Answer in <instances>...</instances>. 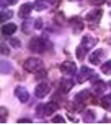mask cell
Returning <instances> with one entry per match:
<instances>
[{
    "label": "cell",
    "instance_id": "f1b7e54d",
    "mask_svg": "<svg viewBox=\"0 0 111 125\" xmlns=\"http://www.w3.org/2000/svg\"><path fill=\"white\" fill-rule=\"evenodd\" d=\"M43 26V21L40 18H38L36 19L34 23V27L36 29L39 30L41 29Z\"/></svg>",
    "mask_w": 111,
    "mask_h": 125
},
{
    "label": "cell",
    "instance_id": "9c48e42d",
    "mask_svg": "<svg viewBox=\"0 0 111 125\" xmlns=\"http://www.w3.org/2000/svg\"><path fill=\"white\" fill-rule=\"evenodd\" d=\"M103 11L100 9H94L90 11L86 16L87 21L94 23H100L102 17Z\"/></svg>",
    "mask_w": 111,
    "mask_h": 125
},
{
    "label": "cell",
    "instance_id": "1f68e13d",
    "mask_svg": "<svg viewBox=\"0 0 111 125\" xmlns=\"http://www.w3.org/2000/svg\"><path fill=\"white\" fill-rule=\"evenodd\" d=\"M61 0H50V3L52 6L57 7L60 4Z\"/></svg>",
    "mask_w": 111,
    "mask_h": 125
},
{
    "label": "cell",
    "instance_id": "ffe728a7",
    "mask_svg": "<svg viewBox=\"0 0 111 125\" xmlns=\"http://www.w3.org/2000/svg\"><path fill=\"white\" fill-rule=\"evenodd\" d=\"M80 105H83L78 104L76 101H68L66 103L65 108L69 112L73 114L80 111V108H80Z\"/></svg>",
    "mask_w": 111,
    "mask_h": 125
},
{
    "label": "cell",
    "instance_id": "277c9868",
    "mask_svg": "<svg viewBox=\"0 0 111 125\" xmlns=\"http://www.w3.org/2000/svg\"><path fill=\"white\" fill-rule=\"evenodd\" d=\"M59 108L58 104L56 101H51L45 104H40L37 108V114L39 115L50 116L56 112Z\"/></svg>",
    "mask_w": 111,
    "mask_h": 125
},
{
    "label": "cell",
    "instance_id": "3957f363",
    "mask_svg": "<svg viewBox=\"0 0 111 125\" xmlns=\"http://www.w3.org/2000/svg\"><path fill=\"white\" fill-rule=\"evenodd\" d=\"M28 47L30 51L37 54H41L48 48V40L46 38L36 36L29 42Z\"/></svg>",
    "mask_w": 111,
    "mask_h": 125
},
{
    "label": "cell",
    "instance_id": "5bb4252c",
    "mask_svg": "<svg viewBox=\"0 0 111 125\" xmlns=\"http://www.w3.org/2000/svg\"><path fill=\"white\" fill-rule=\"evenodd\" d=\"M92 89L95 94L97 95H100L105 92L107 90V85L102 80H99L93 84Z\"/></svg>",
    "mask_w": 111,
    "mask_h": 125
},
{
    "label": "cell",
    "instance_id": "cb8c5ba5",
    "mask_svg": "<svg viewBox=\"0 0 111 125\" xmlns=\"http://www.w3.org/2000/svg\"><path fill=\"white\" fill-rule=\"evenodd\" d=\"M100 69L103 74L107 75H110L111 74V60H109L104 62L102 65Z\"/></svg>",
    "mask_w": 111,
    "mask_h": 125
},
{
    "label": "cell",
    "instance_id": "2e32d148",
    "mask_svg": "<svg viewBox=\"0 0 111 125\" xmlns=\"http://www.w3.org/2000/svg\"><path fill=\"white\" fill-rule=\"evenodd\" d=\"M13 69V66L10 61L1 60L0 63V71L2 74H7L11 72Z\"/></svg>",
    "mask_w": 111,
    "mask_h": 125
},
{
    "label": "cell",
    "instance_id": "5b68a950",
    "mask_svg": "<svg viewBox=\"0 0 111 125\" xmlns=\"http://www.w3.org/2000/svg\"><path fill=\"white\" fill-rule=\"evenodd\" d=\"M60 69L61 72L65 75L73 76L76 72L77 65L74 61H66L61 64Z\"/></svg>",
    "mask_w": 111,
    "mask_h": 125
},
{
    "label": "cell",
    "instance_id": "e0dca14e",
    "mask_svg": "<svg viewBox=\"0 0 111 125\" xmlns=\"http://www.w3.org/2000/svg\"><path fill=\"white\" fill-rule=\"evenodd\" d=\"M96 117L95 113L93 110L91 109L87 110L82 115L83 122L88 124L93 122L95 120Z\"/></svg>",
    "mask_w": 111,
    "mask_h": 125
},
{
    "label": "cell",
    "instance_id": "ba28073f",
    "mask_svg": "<svg viewBox=\"0 0 111 125\" xmlns=\"http://www.w3.org/2000/svg\"><path fill=\"white\" fill-rule=\"evenodd\" d=\"M14 94L19 101L24 104L27 102L30 98V94L26 87L22 85H18L14 90Z\"/></svg>",
    "mask_w": 111,
    "mask_h": 125
},
{
    "label": "cell",
    "instance_id": "9a60e30c",
    "mask_svg": "<svg viewBox=\"0 0 111 125\" xmlns=\"http://www.w3.org/2000/svg\"><path fill=\"white\" fill-rule=\"evenodd\" d=\"M17 30V26L13 23H9L2 26V33L6 36H10L14 34Z\"/></svg>",
    "mask_w": 111,
    "mask_h": 125
},
{
    "label": "cell",
    "instance_id": "f546056e",
    "mask_svg": "<svg viewBox=\"0 0 111 125\" xmlns=\"http://www.w3.org/2000/svg\"><path fill=\"white\" fill-rule=\"evenodd\" d=\"M17 123L18 124H32L33 121L28 118H22L18 120Z\"/></svg>",
    "mask_w": 111,
    "mask_h": 125
},
{
    "label": "cell",
    "instance_id": "d6986e66",
    "mask_svg": "<svg viewBox=\"0 0 111 125\" xmlns=\"http://www.w3.org/2000/svg\"><path fill=\"white\" fill-rule=\"evenodd\" d=\"M72 23L74 33L75 34H79L84 29V23L80 18H77L74 19Z\"/></svg>",
    "mask_w": 111,
    "mask_h": 125
},
{
    "label": "cell",
    "instance_id": "d6a6232c",
    "mask_svg": "<svg viewBox=\"0 0 111 125\" xmlns=\"http://www.w3.org/2000/svg\"><path fill=\"white\" fill-rule=\"evenodd\" d=\"M8 3L10 5H15L17 3L19 0H7Z\"/></svg>",
    "mask_w": 111,
    "mask_h": 125
},
{
    "label": "cell",
    "instance_id": "4fadbf2b",
    "mask_svg": "<svg viewBox=\"0 0 111 125\" xmlns=\"http://www.w3.org/2000/svg\"><path fill=\"white\" fill-rule=\"evenodd\" d=\"M91 92L89 90H83L76 94L74 99L76 102L83 105L91 97Z\"/></svg>",
    "mask_w": 111,
    "mask_h": 125
},
{
    "label": "cell",
    "instance_id": "44dd1931",
    "mask_svg": "<svg viewBox=\"0 0 111 125\" xmlns=\"http://www.w3.org/2000/svg\"><path fill=\"white\" fill-rule=\"evenodd\" d=\"M33 28V22L32 19H28L22 25V31L26 34H30Z\"/></svg>",
    "mask_w": 111,
    "mask_h": 125
},
{
    "label": "cell",
    "instance_id": "30bf717a",
    "mask_svg": "<svg viewBox=\"0 0 111 125\" xmlns=\"http://www.w3.org/2000/svg\"><path fill=\"white\" fill-rule=\"evenodd\" d=\"M104 56L102 49L99 48L93 51L89 57V61L93 65H98L101 62Z\"/></svg>",
    "mask_w": 111,
    "mask_h": 125
},
{
    "label": "cell",
    "instance_id": "603a6c76",
    "mask_svg": "<svg viewBox=\"0 0 111 125\" xmlns=\"http://www.w3.org/2000/svg\"><path fill=\"white\" fill-rule=\"evenodd\" d=\"M13 16V10L9 9H6L2 10L0 13V21L1 22L7 21L11 19Z\"/></svg>",
    "mask_w": 111,
    "mask_h": 125
},
{
    "label": "cell",
    "instance_id": "52a82bcc",
    "mask_svg": "<svg viewBox=\"0 0 111 125\" xmlns=\"http://www.w3.org/2000/svg\"><path fill=\"white\" fill-rule=\"evenodd\" d=\"M51 91V87L45 82H42L37 84L34 89V94L36 97L43 99L48 95Z\"/></svg>",
    "mask_w": 111,
    "mask_h": 125
},
{
    "label": "cell",
    "instance_id": "6da1fadb",
    "mask_svg": "<svg viewBox=\"0 0 111 125\" xmlns=\"http://www.w3.org/2000/svg\"><path fill=\"white\" fill-rule=\"evenodd\" d=\"M98 43V40L92 36L86 35L82 39L81 43L76 48V56L79 61H83L87 53L92 50Z\"/></svg>",
    "mask_w": 111,
    "mask_h": 125
},
{
    "label": "cell",
    "instance_id": "8992f818",
    "mask_svg": "<svg viewBox=\"0 0 111 125\" xmlns=\"http://www.w3.org/2000/svg\"><path fill=\"white\" fill-rule=\"evenodd\" d=\"M94 71L86 65L82 66L79 73L77 80L80 84H83L90 80L94 75Z\"/></svg>",
    "mask_w": 111,
    "mask_h": 125
},
{
    "label": "cell",
    "instance_id": "7c38bea8",
    "mask_svg": "<svg viewBox=\"0 0 111 125\" xmlns=\"http://www.w3.org/2000/svg\"><path fill=\"white\" fill-rule=\"evenodd\" d=\"M33 6L30 3H25L20 6L18 12V17L22 19H27L32 12Z\"/></svg>",
    "mask_w": 111,
    "mask_h": 125
},
{
    "label": "cell",
    "instance_id": "7402d4cb",
    "mask_svg": "<svg viewBox=\"0 0 111 125\" xmlns=\"http://www.w3.org/2000/svg\"><path fill=\"white\" fill-rule=\"evenodd\" d=\"M101 106L106 111H111V94H108L103 97L101 101Z\"/></svg>",
    "mask_w": 111,
    "mask_h": 125
},
{
    "label": "cell",
    "instance_id": "7a4b0ae2",
    "mask_svg": "<svg viewBox=\"0 0 111 125\" xmlns=\"http://www.w3.org/2000/svg\"><path fill=\"white\" fill-rule=\"evenodd\" d=\"M23 67L27 72L32 74H37L41 72L44 70V62L38 58L30 57L24 61Z\"/></svg>",
    "mask_w": 111,
    "mask_h": 125
},
{
    "label": "cell",
    "instance_id": "484cf974",
    "mask_svg": "<svg viewBox=\"0 0 111 125\" xmlns=\"http://www.w3.org/2000/svg\"><path fill=\"white\" fill-rule=\"evenodd\" d=\"M51 121L53 124H66V121L64 118L60 114H57L52 118Z\"/></svg>",
    "mask_w": 111,
    "mask_h": 125
},
{
    "label": "cell",
    "instance_id": "4dcf8cb0",
    "mask_svg": "<svg viewBox=\"0 0 111 125\" xmlns=\"http://www.w3.org/2000/svg\"><path fill=\"white\" fill-rule=\"evenodd\" d=\"M106 1V0H92V3L94 6H101Z\"/></svg>",
    "mask_w": 111,
    "mask_h": 125
},
{
    "label": "cell",
    "instance_id": "d4e9b609",
    "mask_svg": "<svg viewBox=\"0 0 111 125\" xmlns=\"http://www.w3.org/2000/svg\"><path fill=\"white\" fill-rule=\"evenodd\" d=\"M9 115V112L7 108L4 107H0V123H5Z\"/></svg>",
    "mask_w": 111,
    "mask_h": 125
},
{
    "label": "cell",
    "instance_id": "4316f807",
    "mask_svg": "<svg viewBox=\"0 0 111 125\" xmlns=\"http://www.w3.org/2000/svg\"><path fill=\"white\" fill-rule=\"evenodd\" d=\"M1 54L3 55L8 56L10 53V51L8 46L5 43H2L0 46Z\"/></svg>",
    "mask_w": 111,
    "mask_h": 125
},
{
    "label": "cell",
    "instance_id": "ac0fdd59",
    "mask_svg": "<svg viewBox=\"0 0 111 125\" xmlns=\"http://www.w3.org/2000/svg\"><path fill=\"white\" fill-rule=\"evenodd\" d=\"M50 3L48 0H36L33 5V7L38 11H41L46 10L48 7Z\"/></svg>",
    "mask_w": 111,
    "mask_h": 125
},
{
    "label": "cell",
    "instance_id": "e575fe53",
    "mask_svg": "<svg viewBox=\"0 0 111 125\" xmlns=\"http://www.w3.org/2000/svg\"><path fill=\"white\" fill-rule=\"evenodd\" d=\"M70 1H79V0H69Z\"/></svg>",
    "mask_w": 111,
    "mask_h": 125
},
{
    "label": "cell",
    "instance_id": "836d02e7",
    "mask_svg": "<svg viewBox=\"0 0 111 125\" xmlns=\"http://www.w3.org/2000/svg\"><path fill=\"white\" fill-rule=\"evenodd\" d=\"M108 5L111 7V0H109Z\"/></svg>",
    "mask_w": 111,
    "mask_h": 125
},
{
    "label": "cell",
    "instance_id": "8fae6325",
    "mask_svg": "<svg viewBox=\"0 0 111 125\" xmlns=\"http://www.w3.org/2000/svg\"><path fill=\"white\" fill-rule=\"evenodd\" d=\"M74 83L70 78H62L60 83V89L62 92L67 94L71 91L74 86Z\"/></svg>",
    "mask_w": 111,
    "mask_h": 125
},
{
    "label": "cell",
    "instance_id": "83f0119b",
    "mask_svg": "<svg viewBox=\"0 0 111 125\" xmlns=\"http://www.w3.org/2000/svg\"><path fill=\"white\" fill-rule=\"evenodd\" d=\"M10 45L13 48L18 49L21 47V44L20 40L17 38H13L10 41Z\"/></svg>",
    "mask_w": 111,
    "mask_h": 125
}]
</instances>
